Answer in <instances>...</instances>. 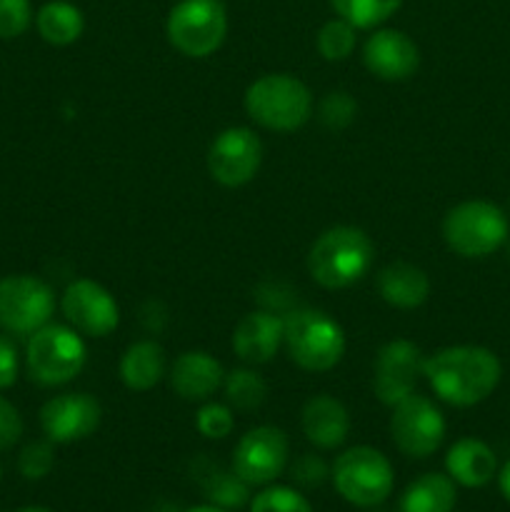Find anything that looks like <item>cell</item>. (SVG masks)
<instances>
[{
  "label": "cell",
  "instance_id": "obj_14",
  "mask_svg": "<svg viewBox=\"0 0 510 512\" xmlns=\"http://www.w3.org/2000/svg\"><path fill=\"white\" fill-rule=\"evenodd\" d=\"M65 318L78 333L90 335V338H105L113 333L120 323V310L113 295L100 283L88 278L73 280L63 293Z\"/></svg>",
  "mask_w": 510,
  "mask_h": 512
},
{
  "label": "cell",
  "instance_id": "obj_3",
  "mask_svg": "<svg viewBox=\"0 0 510 512\" xmlns=\"http://www.w3.org/2000/svg\"><path fill=\"white\" fill-rule=\"evenodd\" d=\"M245 110L263 128L293 133L313 115V95L295 75L270 73L248 85Z\"/></svg>",
  "mask_w": 510,
  "mask_h": 512
},
{
  "label": "cell",
  "instance_id": "obj_32",
  "mask_svg": "<svg viewBox=\"0 0 510 512\" xmlns=\"http://www.w3.org/2000/svg\"><path fill=\"white\" fill-rule=\"evenodd\" d=\"M355 113H358V103H355L345 90L328 93L323 98V103H320V120H323L330 130H340L345 128V125L353 123Z\"/></svg>",
  "mask_w": 510,
  "mask_h": 512
},
{
  "label": "cell",
  "instance_id": "obj_31",
  "mask_svg": "<svg viewBox=\"0 0 510 512\" xmlns=\"http://www.w3.org/2000/svg\"><path fill=\"white\" fill-rule=\"evenodd\" d=\"M195 425H198L200 435L208 440H223L233 433L235 418L233 410L228 405L220 403H208L198 410V418H195Z\"/></svg>",
  "mask_w": 510,
  "mask_h": 512
},
{
  "label": "cell",
  "instance_id": "obj_15",
  "mask_svg": "<svg viewBox=\"0 0 510 512\" xmlns=\"http://www.w3.org/2000/svg\"><path fill=\"white\" fill-rule=\"evenodd\" d=\"M103 408L88 393H65L40 408V425L50 443H78L100 428Z\"/></svg>",
  "mask_w": 510,
  "mask_h": 512
},
{
  "label": "cell",
  "instance_id": "obj_27",
  "mask_svg": "<svg viewBox=\"0 0 510 512\" xmlns=\"http://www.w3.org/2000/svg\"><path fill=\"white\" fill-rule=\"evenodd\" d=\"M338 18L348 20L353 28H375L385 23L403 0H330Z\"/></svg>",
  "mask_w": 510,
  "mask_h": 512
},
{
  "label": "cell",
  "instance_id": "obj_19",
  "mask_svg": "<svg viewBox=\"0 0 510 512\" xmlns=\"http://www.w3.org/2000/svg\"><path fill=\"white\" fill-rule=\"evenodd\" d=\"M223 365L203 350L178 355L170 368V385L183 400H208L223 385Z\"/></svg>",
  "mask_w": 510,
  "mask_h": 512
},
{
  "label": "cell",
  "instance_id": "obj_21",
  "mask_svg": "<svg viewBox=\"0 0 510 512\" xmlns=\"http://www.w3.org/2000/svg\"><path fill=\"white\" fill-rule=\"evenodd\" d=\"M378 293L393 308L413 310L428 300L430 280L418 265L393 263L378 273Z\"/></svg>",
  "mask_w": 510,
  "mask_h": 512
},
{
  "label": "cell",
  "instance_id": "obj_12",
  "mask_svg": "<svg viewBox=\"0 0 510 512\" xmlns=\"http://www.w3.org/2000/svg\"><path fill=\"white\" fill-rule=\"evenodd\" d=\"M263 143L250 128H228L210 143L208 170L225 188H240L258 175Z\"/></svg>",
  "mask_w": 510,
  "mask_h": 512
},
{
  "label": "cell",
  "instance_id": "obj_1",
  "mask_svg": "<svg viewBox=\"0 0 510 512\" xmlns=\"http://www.w3.org/2000/svg\"><path fill=\"white\" fill-rule=\"evenodd\" d=\"M423 375L440 400L455 408H470L493 395L503 378L498 355L480 345H453L430 355Z\"/></svg>",
  "mask_w": 510,
  "mask_h": 512
},
{
  "label": "cell",
  "instance_id": "obj_24",
  "mask_svg": "<svg viewBox=\"0 0 510 512\" xmlns=\"http://www.w3.org/2000/svg\"><path fill=\"white\" fill-rule=\"evenodd\" d=\"M35 25L45 43L50 45H70L83 35L85 18L80 8H75L68 0H50L35 15Z\"/></svg>",
  "mask_w": 510,
  "mask_h": 512
},
{
  "label": "cell",
  "instance_id": "obj_34",
  "mask_svg": "<svg viewBox=\"0 0 510 512\" xmlns=\"http://www.w3.org/2000/svg\"><path fill=\"white\" fill-rule=\"evenodd\" d=\"M290 478H293V483L298 488L310 490L320 488L330 478V470L325 465V460L318 458V455H300L293 463V468H290Z\"/></svg>",
  "mask_w": 510,
  "mask_h": 512
},
{
  "label": "cell",
  "instance_id": "obj_10",
  "mask_svg": "<svg viewBox=\"0 0 510 512\" xmlns=\"http://www.w3.org/2000/svg\"><path fill=\"white\" fill-rule=\"evenodd\" d=\"M53 308V290L35 275L0 278V328L5 333L33 335L48 325Z\"/></svg>",
  "mask_w": 510,
  "mask_h": 512
},
{
  "label": "cell",
  "instance_id": "obj_16",
  "mask_svg": "<svg viewBox=\"0 0 510 512\" xmlns=\"http://www.w3.org/2000/svg\"><path fill=\"white\" fill-rule=\"evenodd\" d=\"M363 63L375 78L405 80L418 70L420 50L403 30H375L363 48Z\"/></svg>",
  "mask_w": 510,
  "mask_h": 512
},
{
  "label": "cell",
  "instance_id": "obj_11",
  "mask_svg": "<svg viewBox=\"0 0 510 512\" xmlns=\"http://www.w3.org/2000/svg\"><path fill=\"white\" fill-rule=\"evenodd\" d=\"M288 455V435L273 425H260L238 440L233 450V470L250 488H265L283 475Z\"/></svg>",
  "mask_w": 510,
  "mask_h": 512
},
{
  "label": "cell",
  "instance_id": "obj_37",
  "mask_svg": "<svg viewBox=\"0 0 510 512\" xmlns=\"http://www.w3.org/2000/svg\"><path fill=\"white\" fill-rule=\"evenodd\" d=\"M498 485H500V493H503V498L510 503V460L503 465V470L498 473Z\"/></svg>",
  "mask_w": 510,
  "mask_h": 512
},
{
  "label": "cell",
  "instance_id": "obj_38",
  "mask_svg": "<svg viewBox=\"0 0 510 512\" xmlns=\"http://www.w3.org/2000/svg\"><path fill=\"white\" fill-rule=\"evenodd\" d=\"M185 512H230V510H223V508H218V505H195V508H190V510H185Z\"/></svg>",
  "mask_w": 510,
  "mask_h": 512
},
{
  "label": "cell",
  "instance_id": "obj_36",
  "mask_svg": "<svg viewBox=\"0 0 510 512\" xmlns=\"http://www.w3.org/2000/svg\"><path fill=\"white\" fill-rule=\"evenodd\" d=\"M18 350L13 340L0 335V390L10 388L18 380Z\"/></svg>",
  "mask_w": 510,
  "mask_h": 512
},
{
  "label": "cell",
  "instance_id": "obj_7",
  "mask_svg": "<svg viewBox=\"0 0 510 512\" xmlns=\"http://www.w3.org/2000/svg\"><path fill=\"white\" fill-rule=\"evenodd\" d=\"M170 45L185 58H208L223 45L228 13L223 0H180L165 23Z\"/></svg>",
  "mask_w": 510,
  "mask_h": 512
},
{
  "label": "cell",
  "instance_id": "obj_28",
  "mask_svg": "<svg viewBox=\"0 0 510 512\" xmlns=\"http://www.w3.org/2000/svg\"><path fill=\"white\" fill-rule=\"evenodd\" d=\"M248 508L250 512H313L308 498L288 485H265L255 498H250Z\"/></svg>",
  "mask_w": 510,
  "mask_h": 512
},
{
  "label": "cell",
  "instance_id": "obj_25",
  "mask_svg": "<svg viewBox=\"0 0 510 512\" xmlns=\"http://www.w3.org/2000/svg\"><path fill=\"white\" fill-rule=\"evenodd\" d=\"M200 488L210 505L223 510H240L250 503V485L233 468L223 470L218 463H210L208 470L200 473Z\"/></svg>",
  "mask_w": 510,
  "mask_h": 512
},
{
  "label": "cell",
  "instance_id": "obj_18",
  "mask_svg": "<svg viewBox=\"0 0 510 512\" xmlns=\"http://www.w3.org/2000/svg\"><path fill=\"white\" fill-rule=\"evenodd\" d=\"M303 433L315 448L335 450L345 443L350 433V415L340 400L333 395H315L305 403L303 415Z\"/></svg>",
  "mask_w": 510,
  "mask_h": 512
},
{
  "label": "cell",
  "instance_id": "obj_2",
  "mask_svg": "<svg viewBox=\"0 0 510 512\" xmlns=\"http://www.w3.org/2000/svg\"><path fill=\"white\" fill-rule=\"evenodd\" d=\"M375 258V245L353 225L325 230L308 253V270L318 285L328 290L348 288L365 278Z\"/></svg>",
  "mask_w": 510,
  "mask_h": 512
},
{
  "label": "cell",
  "instance_id": "obj_6",
  "mask_svg": "<svg viewBox=\"0 0 510 512\" xmlns=\"http://www.w3.org/2000/svg\"><path fill=\"white\" fill-rule=\"evenodd\" d=\"M443 238L463 258H485L508 240V218L488 200H465L445 215Z\"/></svg>",
  "mask_w": 510,
  "mask_h": 512
},
{
  "label": "cell",
  "instance_id": "obj_8",
  "mask_svg": "<svg viewBox=\"0 0 510 512\" xmlns=\"http://www.w3.org/2000/svg\"><path fill=\"white\" fill-rule=\"evenodd\" d=\"M85 358L83 338L65 325H43L30 335L25 350L30 378L40 385L70 383L83 370Z\"/></svg>",
  "mask_w": 510,
  "mask_h": 512
},
{
  "label": "cell",
  "instance_id": "obj_9",
  "mask_svg": "<svg viewBox=\"0 0 510 512\" xmlns=\"http://www.w3.org/2000/svg\"><path fill=\"white\" fill-rule=\"evenodd\" d=\"M390 438L408 458H430L445 440V418L438 405L425 395H408L393 405Z\"/></svg>",
  "mask_w": 510,
  "mask_h": 512
},
{
  "label": "cell",
  "instance_id": "obj_17",
  "mask_svg": "<svg viewBox=\"0 0 510 512\" xmlns=\"http://www.w3.org/2000/svg\"><path fill=\"white\" fill-rule=\"evenodd\" d=\"M283 345V320L270 310H255L243 315L233 330V350L240 360L260 365L273 360Z\"/></svg>",
  "mask_w": 510,
  "mask_h": 512
},
{
  "label": "cell",
  "instance_id": "obj_29",
  "mask_svg": "<svg viewBox=\"0 0 510 512\" xmlns=\"http://www.w3.org/2000/svg\"><path fill=\"white\" fill-rule=\"evenodd\" d=\"M355 30L348 20L333 18L320 28L318 50L325 60H345L355 50Z\"/></svg>",
  "mask_w": 510,
  "mask_h": 512
},
{
  "label": "cell",
  "instance_id": "obj_23",
  "mask_svg": "<svg viewBox=\"0 0 510 512\" xmlns=\"http://www.w3.org/2000/svg\"><path fill=\"white\" fill-rule=\"evenodd\" d=\"M165 375V353L155 340H138L120 358V380L135 393L155 388Z\"/></svg>",
  "mask_w": 510,
  "mask_h": 512
},
{
  "label": "cell",
  "instance_id": "obj_26",
  "mask_svg": "<svg viewBox=\"0 0 510 512\" xmlns=\"http://www.w3.org/2000/svg\"><path fill=\"white\" fill-rule=\"evenodd\" d=\"M223 388L228 405H233L235 410H243V413L258 410L268 398V385H265L263 375L248 368H238L225 375Z\"/></svg>",
  "mask_w": 510,
  "mask_h": 512
},
{
  "label": "cell",
  "instance_id": "obj_33",
  "mask_svg": "<svg viewBox=\"0 0 510 512\" xmlns=\"http://www.w3.org/2000/svg\"><path fill=\"white\" fill-rule=\"evenodd\" d=\"M33 10L30 0H0V40L18 38L28 30Z\"/></svg>",
  "mask_w": 510,
  "mask_h": 512
},
{
  "label": "cell",
  "instance_id": "obj_13",
  "mask_svg": "<svg viewBox=\"0 0 510 512\" xmlns=\"http://www.w3.org/2000/svg\"><path fill=\"white\" fill-rule=\"evenodd\" d=\"M423 353L410 340H390L375 358L373 393L380 403L398 405L415 393L418 378L423 375Z\"/></svg>",
  "mask_w": 510,
  "mask_h": 512
},
{
  "label": "cell",
  "instance_id": "obj_4",
  "mask_svg": "<svg viewBox=\"0 0 510 512\" xmlns=\"http://www.w3.org/2000/svg\"><path fill=\"white\" fill-rule=\"evenodd\" d=\"M283 345L295 365L310 373H325L343 360L345 333L323 310L300 308L285 315Z\"/></svg>",
  "mask_w": 510,
  "mask_h": 512
},
{
  "label": "cell",
  "instance_id": "obj_20",
  "mask_svg": "<svg viewBox=\"0 0 510 512\" xmlns=\"http://www.w3.org/2000/svg\"><path fill=\"white\" fill-rule=\"evenodd\" d=\"M450 480L463 488H485L498 475V458L493 448L478 438H463L450 445L445 455Z\"/></svg>",
  "mask_w": 510,
  "mask_h": 512
},
{
  "label": "cell",
  "instance_id": "obj_40",
  "mask_svg": "<svg viewBox=\"0 0 510 512\" xmlns=\"http://www.w3.org/2000/svg\"><path fill=\"white\" fill-rule=\"evenodd\" d=\"M0 478H3V468H0Z\"/></svg>",
  "mask_w": 510,
  "mask_h": 512
},
{
  "label": "cell",
  "instance_id": "obj_35",
  "mask_svg": "<svg viewBox=\"0 0 510 512\" xmlns=\"http://www.w3.org/2000/svg\"><path fill=\"white\" fill-rule=\"evenodd\" d=\"M23 435V420H20V413L15 410L13 403L0 395V450L13 448L15 443Z\"/></svg>",
  "mask_w": 510,
  "mask_h": 512
},
{
  "label": "cell",
  "instance_id": "obj_22",
  "mask_svg": "<svg viewBox=\"0 0 510 512\" xmlns=\"http://www.w3.org/2000/svg\"><path fill=\"white\" fill-rule=\"evenodd\" d=\"M458 503V488L443 473H425L403 490L398 512H453Z\"/></svg>",
  "mask_w": 510,
  "mask_h": 512
},
{
  "label": "cell",
  "instance_id": "obj_39",
  "mask_svg": "<svg viewBox=\"0 0 510 512\" xmlns=\"http://www.w3.org/2000/svg\"><path fill=\"white\" fill-rule=\"evenodd\" d=\"M18 512H50V510H45V508H23V510H18Z\"/></svg>",
  "mask_w": 510,
  "mask_h": 512
},
{
  "label": "cell",
  "instance_id": "obj_5",
  "mask_svg": "<svg viewBox=\"0 0 510 512\" xmlns=\"http://www.w3.org/2000/svg\"><path fill=\"white\" fill-rule=\"evenodd\" d=\"M330 480L345 503L355 508H375L393 493L395 473L390 460L380 450L355 445L335 458Z\"/></svg>",
  "mask_w": 510,
  "mask_h": 512
},
{
  "label": "cell",
  "instance_id": "obj_30",
  "mask_svg": "<svg viewBox=\"0 0 510 512\" xmlns=\"http://www.w3.org/2000/svg\"><path fill=\"white\" fill-rule=\"evenodd\" d=\"M55 465V450L50 440H33L18 455V470L28 480H43Z\"/></svg>",
  "mask_w": 510,
  "mask_h": 512
}]
</instances>
